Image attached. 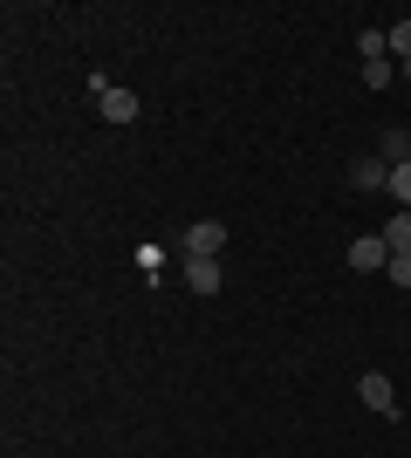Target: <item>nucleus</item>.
I'll return each mask as SVG.
<instances>
[{
    "label": "nucleus",
    "mask_w": 411,
    "mask_h": 458,
    "mask_svg": "<svg viewBox=\"0 0 411 458\" xmlns=\"http://www.w3.org/2000/svg\"><path fill=\"white\" fill-rule=\"evenodd\" d=\"M377 157H384L391 172H398V165H411V131H405V123H391V131H384V151H377Z\"/></svg>",
    "instance_id": "6e6552de"
},
{
    "label": "nucleus",
    "mask_w": 411,
    "mask_h": 458,
    "mask_svg": "<svg viewBox=\"0 0 411 458\" xmlns=\"http://www.w3.org/2000/svg\"><path fill=\"white\" fill-rule=\"evenodd\" d=\"M185 287L193 294H219V260H185Z\"/></svg>",
    "instance_id": "0eeeda50"
},
{
    "label": "nucleus",
    "mask_w": 411,
    "mask_h": 458,
    "mask_svg": "<svg viewBox=\"0 0 411 458\" xmlns=\"http://www.w3.org/2000/svg\"><path fill=\"white\" fill-rule=\"evenodd\" d=\"M398 82H411V62H398Z\"/></svg>",
    "instance_id": "4468645a"
},
{
    "label": "nucleus",
    "mask_w": 411,
    "mask_h": 458,
    "mask_svg": "<svg viewBox=\"0 0 411 458\" xmlns=\"http://www.w3.org/2000/svg\"><path fill=\"white\" fill-rule=\"evenodd\" d=\"M384 41H391V62H411V21H398V28H384Z\"/></svg>",
    "instance_id": "9d476101"
},
{
    "label": "nucleus",
    "mask_w": 411,
    "mask_h": 458,
    "mask_svg": "<svg viewBox=\"0 0 411 458\" xmlns=\"http://www.w3.org/2000/svg\"><path fill=\"white\" fill-rule=\"evenodd\" d=\"M356 55H391V41H384V28H364V35H356Z\"/></svg>",
    "instance_id": "9b49d317"
},
{
    "label": "nucleus",
    "mask_w": 411,
    "mask_h": 458,
    "mask_svg": "<svg viewBox=\"0 0 411 458\" xmlns=\"http://www.w3.org/2000/svg\"><path fill=\"white\" fill-rule=\"evenodd\" d=\"M350 185L356 191H391V165H384V157H356V165H350Z\"/></svg>",
    "instance_id": "20e7f679"
},
{
    "label": "nucleus",
    "mask_w": 411,
    "mask_h": 458,
    "mask_svg": "<svg viewBox=\"0 0 411 458\" xmlns=\"http://www.w3.org/2000/svg\"><path fill=\"white\" fill-rule=\"evenodd\" d=\"M97 110L110 116V123H137V96H131V89H117V82H110V89L97 96Z\"/></svg>",
    "instance_id": "39448f33"
},
{
    "label": "nucleus",
    "mask_w": 411,
    "mask_h": 458,
    "mask_svg": "<svg viewBox=\"0 0 411 458\" xmlns=\"http://www.w3.org/2000/svg\"><path fill=\"white\" fill-rule=\"evenodd\" d=\"M356 76H364V89H391V82H398V62L391 55H364Z\"/></svg>",
    "instance_id": "423d86ee"
},
{
    "label": "nucleus",
    "mask_w": 411,
    "mask_h": 458,
    "mask_svg": "<svg viewBox=\"0 0 411 458\" xmlns=\"http://www.w3.org/2000/svg\"><path fill=\"white\" fill-rule=\"evenodd\" d=\"M384 274H391L398 294H411V253H391V267H384Z\"/></svg>",
    "instance_id": "f8f14e48"
},
{
    "label": "nucleus",
    "mask_w": 411,
    "mask_h": 458,
    "mask_svg": "<svg viewBox=\"0 0 411 458\" xmlns=\"http://www.w3.org/2000/svg\"><path fill=\"white\" fill-rule=\"evenodd\" d=\"M219 247H227V226H219V219L185 226V260H219Z\"/></svg>",
    "instance_id": "f03ea898"
},
{
    "label": "nucleus",
    "mask_w": 411,
    "mask_h": 458,
    "mask_svg": "<svg viewBox=\"0 0 411 458\" xmlns=\"http://www.w3.org/2000/svg\"><path fill=\"white\" fill-rule=\"evenodd\" d=\"M391 199H398V212H411V165L391 172Z\"/></svg>",
    "instance_id": "ddd939ff"
},
{
    "label": "nucleus",
    "mask_w": 411,
    "mask_h": 458,
    "mask_svg": "<svg viewBox=\"0 0 411 458\" xmlns=\"http://www.w3.org/2000/svg\"><path fill=\"white\" fill-rule=\"evenodd\" d=\"M356 397L371 403L377 418H398V390H391V377H384V369H364V377H356Z\"/></svg>",
    "instance_id": "f257e3e1"
},
{
    "label": "nucleus",
    "mask_w": 411,
    "mask_h": 458,
    "mask_svg": "<svg viewBox=\"0 0 411 458\" xmlns=\"http://www.w3.org/2000/svg\"><path fill=\"white\" fill-rule=\"evenodd\" d=\"M384 267H391L384 233H371V240H350V274H384Z\"/></svg>",
    "instance_id": "7ed1b4c3"
},
{
    "label": "nucleus",
    "mask_w": 411,
    "mask_h": 458,
    "mask_svg": "<svg viewBox=\"0 0 411 458\" xmlns=\"http://www.w3.org/2000/svg\"><path fill=\"white\" fill-rule=\"evenodd\" d=\"M384 247H391V253H411V212H398L391 226H384Z\"/></svg>",
    "instance_id": "1a4fd4ad"
}]
</instances>
